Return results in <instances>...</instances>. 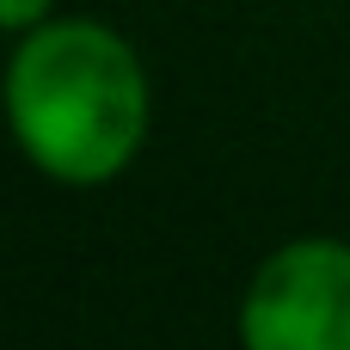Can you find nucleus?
Wrapping results in <instances>:
<instances>
[{
	"label": "nucleus",
	"instance_id": "obj_3",
	"mask_svg": "<svg viewBox=\"0 0 350 350\" xmlns=\"http://www.w3.org/2000/svg\"><path fill=\"white\" fill-rule=\"evenodd\" d=\"M49 18V0H0V25L12 31V37H25L31 25H43Z\"/></svg>",
	"mask_w": 350,
	"mask_h": 350
},
{
	"label": "nucleus",
	"instance_id": "obj_2",
	"mask_svg": "<svg viewBox=\"0 0 350 350\" xmlns=\"http://www.w3.org/2000/svg\"><path fill=\"white\" fill-rule=\"evenodd\" d=\"M252 350H350V240L301 234L277 246L240 301Z\"/></svg>",
	"mask_w": 350,
	"mask_h": 350
},
{
	"label": "nucleus",
	"instance_id": "obj_1",
	"mask_svg": "<svg viewBox=\"0 0 350 350\" xmlns=\"http://www.w3.org/2000/svg\"><path fill=\"white\" fill-rule=\"evenodd\" d=\"M6 117L55 185H111L148 142V68L111 25L43 18L6 62Z\"/></svg>",
	"mask_w": 350,
	"mask_h": 350
}]
</instances>
